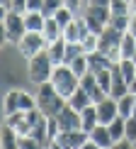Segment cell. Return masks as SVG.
Segmentation results:
<instances>
[{
    "instance_id": "6da1fadb",
    "label": "cell",
    "mask_w": 136,
    "mask_h": 149,
    "mask_svg": "<svg viewBox=\"0 0 136 149\" xmlns=\"http://www.w3.org/2000/svg\"><path fill=\"white\" fill-rule=\"evenodd\" d=\"M66 105H68V100L61 95L56 88H54L51 83L36 86V108H39L46 117H56Z\"/></svg>"
},
{
    "instance_id": "7a4b0ae2",
    "label": "cell",
    "mask_w": 136,
    "mask_h": 149,
    "mask_svg": "<svg viewBox=\"0 0 136 149\" xmlns=\"http://www.w3.org/2000/svg\"><path fill=\"white\" fill-rule=\"evenodd\" d=\"M49 83H51L54 88H56L61 95L68 100V98L78 91L80 76H78V73L73 71L68 64H56V66H54V73H51V81H49Z\"/></svg>"
},
{
    "instance_id": "3957f363",
    "label": "cell",
    "mask_w": 136,
    "mask_h": 149,
    "mask_svg": "<svg viewBox=\"0 0 136 149\" xmlns=\"http://www.w3.org/2000/svg\"><path fill=\"white\" fill-rule=\"evenodd\" d=\"M51 73H54V61L49 56V52H39L36 56L29 59L27 64V76L34 86H41V83H49L51 81Z\"/></svg>"
},
{
    "instance_id": "277c9868",
    "label": "cell",
    "mask_w": 136,
    "mask_h": 149,
    "mask_svg": "<svg viewBox=\"0 0 136 149\" xmlns=\"http://www.w3.org/2000/svg\"><path fill=\"white\" fill-rule=\"evenodd\" d=\"M3 34H5V42H10V44L22 42V37L27 34V24H24L22 12H15V10L3 12Z\"/></svg>"
},
{
    "instance_id": "5b68a950",
    "label": "cell",
    "mask_w": 136,
    "mask_h": 149,
    "mask_svg": "<svg viewBox=\"0 0 136 149\" xmlns=\"http://www.w3.org/2000/svg\"><path fill=\"white\" fill-rule=\"evenodd\" d=\"M36 108V95H29L27 91H8L3 98V115L8 117L12 113H20V110H34Z\"/></svg>"
},
{
    "instance_id": "8992f818",
    "label": "cell",
    "mask_w": 136,
    "mask_h": 149,
    "mask_svg": "<svg viewBox=\"0 0 136 149\" xmlns=\"http://www.w3.org/2000/svg\"><path fill=\"white\" fill-rule=\"evenodd\" d=\"M83 17H85V22H88L90 32L102 34L104 27L109 24L112 10H109V8H97V5H88V8H85V12H83Z\"/></svg>"
},
{
    "instance_id": "52a82bcc",
    "label": "cell",
    "mask_w": 136,
    "mask_h": 149,
    "mask_svg": "<svg viewBox=\"0 0 136 149\" xmlns=\"http://www.w3.org/2000/svg\"><path fill=\"white\" fill-rule=\"evenodd\" d=\"M122 37H124V32H119V29L114 27H104V32L100 34V44H97V49L104 54H109L114 61H119V44H122Z\"/></svg>"
},
{
    "instance_id": "ba28073f",
    "label": "cell",
    "mask_w": 136,
    "mask_h": 149,
    "mask_svg": "<svg viewBox=\"0 0 136 149\" xmlns=\"http://www.w3.org/2000/svg\"><path fill=\"white\" fill-rule=\"evenodd\" d=\"M88 139H90V132H85L83 127L66 130V132L58 134V139L54 142V147H58V149H83L88 144Z\"/></svg>"
},
{
    "instance_id": "9c48e42d",
    "label": "cell",
    "mask_w": 136,
    "mask_h": 149,
    "mask_svg": "<svg viewBox=\"0 0 136 149\" xmlns=\"http://www.w3.org/2000/svg\"><path fill=\"white\" fill-rule=\"evenodd\" d=\"M46 37L41 34V32H27L22 37V42L17 47H20V52H22V56H27V59H32V56H36L39 52H44L46 49Z\"/></svg>"
},
{
    "instance_id": "30bf717a",
    "label": "cell",
    "mask_w": 136,
    "mask_h": 149,
    "mask_svg": "<svg viewBox=\"0 0 136 149\" xmlns=\"http://www.w3.org/2000/svg\"><path fill=\"white\" fill-rule=\"evenodd\" d=\"M90 34V27L85 22V17H76L68 27H63V39L66 42H83Z\"/></svg>"
},
{
    "instance_id": "8fae6325",
    "label": "cell",
    "mask_w": 136,
    "mask_h": 149,
    "mask_svg": "<svg viewBox=\"0 0 136 149\" xmlns=\"http://www.w3.org/2000/svg\"><path fill=\"white\" fill-rule=\"evenodd\" d=\"M56 122H58V127H61V132H66V130H78V127H83L80 125V110H76L73 105H66L63 110L56 115Z\"/></svg>"
},
{
    "instance_id": "7c38bea8",
    "label": "cell",
    "mask_w": 136,
    "mask_h": 149,
    "mask_svg": "<svg viewBox=\"0 0 136 149\" xmlns=\"http://www.w3.org/2000/svg\"><path fill=\"white\" fill-rule=\"evenodd\" d=\"M90 142H92L97 149H109V147H114V139H112V134H109V127L102 125V122H97V125L90 130Z\"/></svg>"
},
{
    "instance_id": "4fadbf2b",
    "label": "cell",
    "mask_w": 136,
    "mask_h": 149,
    "mask_svg": "<svg viewBox=\"0 0 136 149\" xmlns=\"http://www.w3.org/2000/svg\"><path fill=\"white\" fill-rule=\"evenodd\" d=\"M95 105H97V115H100V122H102V125H109V122H112L114 117L119 115V108H117V98H112V95H107L104 100L95 103Z\"/></svg>"
},
{
    "instance_id": "5bb4252c",
    "label": "cell",
    "mask_w": 136,
    "mask_h": 149,
    "mask_svg": "<svg viewBox=\"0 0 136 149\" xmlns=\"http://www.w3.org/2000/svg\"><path fill=\"white\" fill-rule=\"evenodd\" d=\"M80 86H83V88L90 93L92 103H100V100H104V98H107V93L102 91V86L97 83V76H95L92 71H88V73H85L83 78H80Z\"/></svg>"
},
{
    "instance_id": "9a60e30c",
    "label": "cell",
    "mask_w": 136,
    "mask_h": 149,
    "mask_svg": "<svg viewBox=\"0 0 136 149\" xmlns=\"http://www.w3.org/2000/svg\"><path fill=\"white\" fill-rule=\"evenodd\" d=\"M88 64H90V71L97 73V71H104V69H112L117 61L109 56V54H104V52H100V49H95V52L88 54Z\"/></svg>"
},
{
    "instance_id": "2e32d148",
    "label": "cell",
    "mask_w": 136,
    "mask_h": 149,
    "mask_svg": "<svg viewBox=\"0 0 136 149\" xmlns=\"http://www.w3.org/2000/svg\"><path fill=\"white\" fill-rule=\"evenodd\" d=\"M46 22V15L41 10H29L24 12V24H27V32H41Z\"/></svg>"
},
{
    "instance_id": "e0dca14e",
    "label": "cell",
    "mask_w": 136,
    "mask_h": 149,
    "mask_svg": "<svg viewBox=\"0 0 136 149\" xmlns=\"http://www.w3.org/2000/svg\"><path fill=\"white\" fill-rule=\"evenodd\" d=\"M97 122H100V115H97V105H95V103L80 110V125H83L85 132H90V130L95 127Z\"/></svg>"
},
{
    "instance_id": "ac0fdd59",
    "label": "cell",
    "mask_w": 136,
    "mask_h": 149,
    "mask_svg": "<svg viewBox=\"0 0 136 149\" xmlns=\"http://www.w3.org/2000/svg\"><path fill=\"white\" fill-rule=\"evenodd\" d=\"M66 44H68V42L63 39V37L46 44V52H49V56H51L54 66H56V64H63V59H66Z\"/></svg>"
},
{
    "instance_id": "d6986e66",
    "label": "cell",
    "mask_w": 136,
    "mask_h": 149,
    "mask_svg": "<svg viewBox=\"0 0 136 149\" xmlns=\"http://www.w3.org/2000/svg\"><path fill=\"white\" fill-rule=\"evenodd\" d=\"M41 34L46 37V42H56V39H61L63 37V27L56 22V17H46V22H44V29H41Z\"/></svg>"
},
{
    "instance_id": "ffe728a7",
    "label": "cell",
    "mask_w": 136,
    "mask_h": 149,
    "mask_svg": "<svg viewBox=\"0 0 136 149\" xmlns=\"http://www.w3.org/2000/svg\"><path fill=\"white\" fill-rule=\"evenodd\" d=\"M68 105H73L76 110H83V108H88V105H92V98H90V93L85 91L83 86H78V91L68 98Z\"/></svg>"
},
{
    "instance_id": "44dd1931",
    "label": "cell",
    "mask_w": 136,
    "mask_h": 149,
    "mask_svg": "<svg viewBox=\"0 0 136 149\" xmlns=\"http://www.w3.org/2000/svg\"><path fill=\"white\" fill-rule=\"evenodd\" d=\"M109 134H112V139H114V144L117 142H122L126 137V117H122V115H117L112 122H109Z\"/></svg>"
},
{
    "instance_id": "7402d4cb",
    "label": "cell",
    "mask_w": 136,
    "mask_h": 149,
    "mask_svg": "<svg viewBox=\"0 0 136 149\" xmlns=\"http://www.w3.org/2000/svg\"><path fill=\"white\" fill-rule=\"evenodd\" d=\"M134 52H136V37L131 32H124L119 44V59H134Z\"/></svg>"
},
{
    "instance_id": "603a6c76",
    "label": "cell",
    "mask_w": 136,
    "mask_h": 149,
    "mask_svg": "<svg viewBox=\"0 0 136 149\" xmlns=\"http://www.w3.org/2000/svg\"><path fill=\"white\" fill-rule=\"evenodd\" d=\"M117 108H119L122 117H131L134 115V93H126V95L117 98Z\"/></svg>"
},
{
    "instance_id": "cb8c5ba5",
    "label": "cell",
    "mask_w": 136,
    "mask_h": 149,
    "mask_svg": "<svg viewBox=\"0 0 136 149\" xmlns=\"http://www.w3.org/2000/svg\"><path fill=\"white\" fill-rule=\"evenodd\" d=\"M17 142H20V134L5 122V125H3V147L5 149H12V147H17Z\"/></svg>"
},
{
    "instance_id": "d4e9b609",
    "label": "cell",
    "mask_w": 136,
    "mask_h": 149,
    "mask_svg": "<svg viewBox=\"0 0 136 149\" xmlns=\"http://www.w3.org/2000/svg\"><path fill=\"white\" fill-rule=\"evenodd\" d=\"M68 66H71V69L76 71V73H78L80 78H83L85 73L90 71V64H88V54H80V56H76V59L71 61V64H68Z\"/></svg>"
},
{
    "instance_id": "484cf974",
    "label": "cell",
    "mask_w": 136,
    "mask_h": 149,
    "mask_svg": "<svg viewBox=\"0 0 136 149\" xmlns=\"http://www.w3.org/2000/svg\"><path fill=\"white\" fill-rule=\"evenodd\" d=\"M54 17H56V22L61 24V27H68V24L76 20V12H73L71 8H66V5H63V8H58L56 12H54Z\"/></svg>"
},
{
    "instance_id": "4316f807",
    "label": "cell",
    "mask_w": 136,
    "mask_h": 149,
    "mask_svg": "<svg viewBox=\"0 0 136 149\" xmlns=\"http://www.w3.org/2000/svg\"><path fill=\"white\" fill-rule=\"evenodd\" d=\"M129 22H131V15H112L109 17V27L119 29V32H129Z\"/></svg>"
},
{
    "instance_id": "83f0119b",
    "label": "cell",
    "mask_w": 136,
    "mask_h": 149,
    "mask_svg": "<svg viewBox=\"0 0 136 149\" xmlns=\"http://www.w3.org/2000/svg\"><path fill=\"white\" fill-rule=\"evenodd\" d=\"M95 76H97V83L102 86V91H104V93H107V95H109V93H112V69L97 71Z\"/></svg>"
},
{
    "instance_id": "f1b7e54d",
    "label": "cell",
    "mask_w": 136,
    "mask_h": 149,
    "mask_svg": "<svg viewBox=\"0 0 136 149\" xmlns=\"http://www.w3.org/2000/svg\"><path fill=\"white\" fill-rule=\"evenodd\" d=\"M109 10H112V15H131V5H129V0H112Z\"/></svg>"
},
{
    "instance_id": "f546056e",
    "label": "cell",
    "mask_w": 136,
    "mask_h": 149,
    "mask_svg": "<svg viewBox=\"0 0 136 149\" xmlns=\"http://www.w3.org/2000/svg\"><path fill=\"white\" fill-rule=\"evenodd\" d=\"M80 44H83V49H85V52H95V49H97V44H100V34H95V32H90L88 37H85V39L83 42H80Z\"/></svg>"
},
{
    "instance_id": "4dcf8cb0",
    "label": "cell",
    "mask_w": 136,
    "mask_h": 149,
    "mask_svg": "<svg viewBox=\"0 0 136 149\" xmlns=\"http://www.w3.org/2000/svg\"><path fill=\"white\" fill-rule=\"evenodd\" d=\"M58 134H61V127H58L56 117H49V147H54V142L58 139Z\"/></svg>"
},
{
    "instance_id": "1f68e13d",
    "label": "cell",
    "mask_w": 136,
    "mask_h": 149,
    "mask_svg": "<svg viewBox=\"0 0 136 149\" xmlns=\"http://www.w3.org/2000/svg\"><path fill=\"white\" fill-rule=\"evenodd\" d=\"M58 8H63V0H44V10L41 12H44L46 17H51Z\"/></svg>"
},
{
    "instance_id": "d6a6232c",
    "label": "cell",
    "mask_w": 136,
    "mask_h": 149,
    "mask_svg": "<svg viewBox=\"0 0 136 149\" xmlns=\"http://www.w3.org/2000/svg\"><path fill=\"white\" fill-rule=\"evenodd\" d=\"M126 139L129 142H136V115L126 117Z\"/></svg>"
},
{
    "instance_id": "836d02e7",
    "label": "cell",
    "mask_w": 136,
    "mask_h": 149,
    "mask_svg": "<svg viewBox=\"0 0 136 149\" xmlns=\"http://www.w3.org/2000/svg\"><path fill=\"white\" fill-rule=\"evenodd\" d=\"M10 10H15V12H27V0H12L10 3Z\"/></svg>"
},
{
    "instance_id": "e575fe53",
    "label": "cell",
    "mask_w": 136,
    "mask_h": 149,
    "mask_svg": "<svg viewBox=\"0 0 136 149\" xmlns=\"http://www.w3.org/2000/svg\"><path fill=\"white\" fill-rule=\"evenodd\" d=\"M29 10H44V0H27V12Z\"/></svg>"
},
{
    "instance_id": "d590c367",
    "label": "cell",
    "mask_w": 136,
    "mask_h": 149,
    "mask_svg": "<svg viewBox=\"0 0 136 149\" xmlns=\"http://www.w3.org/2000/svg\"><path fill=\"white\" fill-rule=\"evenodd\" d=\"M63 5H66V8H71L73 12L80 10V0H63Z\"/></svg>"
},
{
    "instance_id": "8d00e7d4",
    "label": "cell",
    "mask_w": 136,
    "mask_h": 149,
    "mask_svg": "<svg viewBox=\"0 0 136 149\" xmlns=\"http://www.w3.org/2000/svg\"><path fill=\"white\" fill-rule=\"evenodd\" d=\"M88 5H97V8H109L112 0H88Z\"/></svg>"
},
{
    "instance_id": "74e56055",
    "label": "cell",
    "mask_w": 136,
    "mask_h": 149,
    "mask_svg": "<svg viewBox=\"0 0 136 149\" xmlns=\"http://www.w3.org/2000/svg\"><path fill=\"white\" fill-rule=\"evenodd\" d=\"M129 32L136 37V15H131V22H129Z\"/></svg>"
},
{
    "instance_id": "f35d334b",
    "label": "cell",
    "mask_w": 136,
    "mask_h": 149,
    "mask_svg": "<svg viewBox=\"0 0 136 149\" xmlns=\"http://www.w3.org/2000/svg\"><path fill=\"white\" fill-rule=\"evenodd\" d=\"M10 3H12V0H3V12H5V10H10Z\"/></svg>"
},
{
    "instance_id": "ab89813d",
    "label": "cell",
    "mask_w": 136,
    "mask_h": 149,
    "mask_svg": "<svg viewBox=\"0 0 136 149\" xmlns=\"http://www.w3.org/2000/svg\"><path fill=\"white\" fill-rule=\"evenodd\" d=\"M129 5H131V15H136V0H129Z\"/></svg>"
},
{
    "instance_id": "60d3db41",
    "label": "cell",
    "mask_w": 136,
    "mask_h": 149,
    "mask_svg": "<svg viewBox=\"0 0 136 149\" xmlns=\"http://www.w3.org/2000/svg\"><path fill=\"white\" fill-rule=\"evenodd\" d=\"M129 88H131V93H136V76H134V81L129 83Z\"/></svg>"
},
{
    "instance_id": "b9f144b4",
    "label": "cell",
    "mask_w": 136,
    "mask_h": 149,
    "mask_svg": "<svg viewBox=\"0 0 136 149\" xmlns=\"http://www.w3.org/2000/svg\"><path fill=\"white\" fill-rule=\"evenodd\" d=\"M134 115H136V93H134Z\"/></svg>"
},
{
    "instance_id": "7bdbcfd3",
    "label": "cell",
    "mask_w": 136,
    "mask_h": 149,
    "mask_svg": "<svg viewBox=\"0 0 136 149\" xmlns=\"http://www.w3.org/2000/svg\"><path fill=\"white\" fill-rule=\"evenodd\" d=\"M134 64H136V52H134Z\"/></svg>"
}]
</instances>
